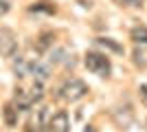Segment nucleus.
<instances>
[{
	"instance_id": "obj_1",
	"label": "nucleus",
	"mask_w": 147,
	"mask_h": 132,
	"mask_svg": "<svg viewBox=\"0 0 147 132\" xmlns=\"http://www.w3.org/2000/svg\"><path fill=\"white\" fill-rule=\"evenodd\" d=\"M86 68L90 73L99 77H110L112 73V64H110V57L105 55V53H99V51H88L86 53Z\"/></svg>"
},
{
	"instance_id": "obj_2",
	"label": "nucleus",
	"mask_w": 147,
	"mask_h": 132,
	"mask_svg": "<svg viewBox=\"0 0 147 132\" xmlns=\"http://www.w3.org/2000/svg\"><path fill=\"white\" fill-rule=\"evenodd\" d=\"M88 95V84L84 79H77V77H70L61 84L59 88V97L66 101H79Z\"/></svg>"
},
{
	"instance_id": "obj_3",
	"label": "nucleus",
	"mask_w": 147,
	"mask_h": 132,
	"mask_svg": "<svg viewBox=\"0 0 147 132\" xmlns=\"http://www.w3.org/2000/svg\"><path fill=\"white\" fill-rule=\"evenodd\" d=\"M18 53V35L11 29H0V55L11 60Z\"/></svg>"
},
{
	"instance_id": "obj_4",
	"label": "nucleus",
	"mask_w": 147,
	"mask_h": 132,
	"mask_svg": "<svg viewBox=\"0 0 147 132\" xmlns=\"http://www.w3.org/2000/svg\"><path fill=\"white\" fill-rule=\"evenodd\" d=\"M46 132H70V119L64 110L51 114L46 121Z\"/></svg>"
},
{
	"instance_id": "obj_5",
	"label": "nucleus",
	"mask_w": 147,
	"mask_h": 132,
	"mask_svg": "<svg viewBox=\"0 0 147 132\" xmlns=\"http://www.w3.org/2000/svg\"><path fill=\"white\" fill-rule=\"evenodd\" d=\"M112 117H114V121H117L121 128H129L132 121H134V110H132L129 104H123V106H117L112 110Z\"/></svg>"
},
{
	"instance_id": "obj_6",
	"label": "nucleus",
	"mask_w": 147,
	"mask_h": 132,
	"mask_svg": "<svg viewBox=\"0 0 147 132\" xmlns=\"http://www.w3.org/2000/svg\"><path fill=\"white\" fill-rule=\"evenodd\" d=\"M13 104H16V108H18L20 112H26V110H31L33 108V97H31L29 88H18L16 90V97H13Z\"/></svg>"
},
{
	"instance_id": "obj_7",
	"label": "nucleus",
	"mask_w": 147,
	"mask_h": 132,
	"mask_svg": "<svg viewBox=\"0 0 147 132\" xmlns=\"http://www.w3.org/2000/svg\"><path fill=\"white\" fill-rule=\"evenodd\" d=\"M31 75H33L35 82L44 84L51 77V62H40V60H37L35 66H33V70H31Z\"/></svg>"
},
{
	"instance_id": "obj_8",
	"label": "nucleus",
	"mask_w": 147,
	"mask_h": 132,
	"mask_svg": "<svg viewBox=\"0 0 147 132\" xmlns=\"http://www.w3.org/2000/svg\"><path fill=\"white\" fill-rule=\"evenodd\" d=\"M18 114H20V110L16 108L13 101L5 104V108H2V119H5L7 128H16V126H18Z\"/></svg>"
},
{
	"instance_id": "obj_9",
	"label": "nucleus",
	"mask_w": 147,
	"mask_h": 132,
	"mask_svg": "<svg viewBox=\"0 0 147 132\" xmlns=\"http://www.w3.org/2000/svg\"><path fill=\"white\" fill-rule=\"evenodd\" d=\"M129 38L136 46H141V49H147V26H134L132 33H129Z\"/></svg>"
},
{
	"instance_id": "obj_10",
	"label": "nucleus",
	"mask_w": 147,
	"mask_h": 132,
	"mask_svg": "<svg viewBox=\"0 0 147 132\" xmlns=\"http://www.w3.org/2000/svg\"><path fill=\"white\" fill-rule=\"evenodd\" d=\"M97 44L101 46V49L110 51V53H117V55H123V46L117 42V40H112V38H97Z\"/></svg>"
},
{
	"instance_id": "obj_11",
	"label": "nucleus",
	"mask_w": 147,
	"mask_h": 132,
	"mask_svg": "<svg viewBox=\"0 0 147 132\" xmlns=\"http://www.w3.org/2000/svg\"><path fill=\"white\" fill-rule=\"evenodd\" d=\"M31 11H37V13H49V16H53V13L57 11V7L53 5V2H49V0H40V2H35V5L31 7Z\"/></svg>"
},
{
	"instance_id": "obj_12",
	"label": "nucleus",
	"mask_w": 147,
	"mask_h": 132,
	"mask_svg": "<svg viewBox=\"0 0 147 132\" xmlns=\"http://www.w3.org/2000/svg\"><path fill=\"white\" fill-rule=\"evenodd\" d=\"M53 40H55V35H53V33H42V35L37 38V42H35V51L44 53V51H46L51 44H53Z\"/></svg>"
},
{
	"instance_id": "obj_13",
	"label": "nucleus",
	"mask_w": 147,
	"mask_h": 132,
	"mask_svg": "<svg viewBox=\"0 0 147 132\" xmlns=\"http://www.w3.org/2000/svg\"><path fill=\"white\" fill-rule=\"evenodd\" d=\"M29 93H31V97H33V101L37 104V101L44 97V88H42V84H40V82H33V86L29 88Z\"/></svg>"
},
{
	"instance_id": "obj_14",
	"label": "nucleus",
	"mask_w": 147,
	"mask_h": 132,
	"mask_svg": "<svg viewBox=\"0 0 147 132\" xmlns=\"http://www.w3.org/2000/svg\"><path fill=\"white\" fill-rule=\"evenodd\" d=\"M121 7H127V9H138L143 7V0H117Z\"/></svg>"
},
{
	"instance_id": "obj_15",
	"label": "nucleus",
	"mask_w": 147,
	"mask_h": 132,
	"mask_svg": "<svg viewBox=\"0 0 147 132\" xmlns=\"http://www.w3.org/2000/svg\"><path fill=\"white\" fill-rule=\"evenodd\" d=\"M138 97H141V101L147 106V84H141V86H138Z\"/></svg>"
},
{
	"instance_id": "obj_16",
	"label": "nucleus",
	"mask_w": 147,
	"mask_h": 132,
	"mask_svg": "<svg viewBox=\"0 0 147 132\" xmlns=\"http://www.w3.org/2000/svg\"><path fill=\"white\" fill-rule=\"evenodd\" d=\"M141 51H138V49H136L134 51V64H136V66H147V60H141Z\"/></svg>"
},
{
	"instance_id": "obj_17",
	"label": "nucleus",
	"mask_w": 147,
	"mask_h": 132,
	"mask_svg": "<svg viewBox=\"0 0 147 132\" xmlns=\"http://www.w3.org/2000/svg\"><path fill=\"white\" fill-rule=\"evenodd\" d=\"M7 11H9V2H7V0H0V16H5Z\"/></svg>"
},
{
	"instance_id": "obj_18",
	"label": "nucleus",
	"mask_w": 147,
	"mask_h": 132,
	"mask_svg": "<svg viewBox=\"0 0 147 132\" xmlns=\"http://www.w3.org/2000/svg\"><path fill=\"white\" fill-rule=\"evenodd\" d=\"M84 132H97V128H94V126H86V130H84Z\"/></svg>"
},
{
	"instance_id": "obj_19",
	"label": "nucleus",
	"mask_w": 147,
	"mask_h": 132,
	"mask_svg": "<svg viewBox=\"0 0 147 132\" xmlns=\"http://www.w3.org/2000/svg\"><path fill=\"white\" fill-rule=\"evenodd\" d=\"M145 123H147V121H145Z\"/></svg>"
}]
</instances>
